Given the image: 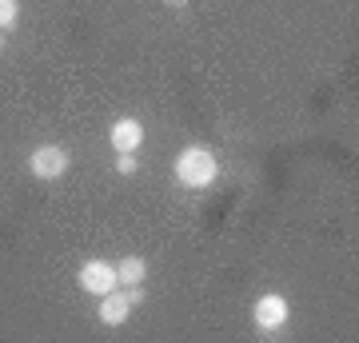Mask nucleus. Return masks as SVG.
<instances>
[{
    "mask_svg": "<svg viewBox=\"0 0 359 343\" xmlns=\"http://www.w3.org/2000/svg\"><path fill=\"white\" fill-rule=\"evenodd\" d=\"M124 292H128V300H132V304H144V300H148V292H144L140 283H132V288H124Z\"/></svg>",
    "mask_w": 359,
    "mask_h": 343,
    "instance_id": "10",
    "label": "nucleus"
},
{
    "mask_svg": "<svg viewBox=\"0 0 359 343\" xmlns=\"http://www.w3.org/2000/svg\"><path fill=\"white\" fill-rule=\"evenodd\" d=\"M4 48H8V36H4V32H0V56H4Z\"/></svg>",
    "mask_w": 359,
    "mask_h": 343,
    "instance_id": "12",
    "label": "nucleus"
},
{
    "mask_svg": "<svg viewBox=\"0 0 359 343\" xmlns=\"http://www.w3.org/2000/svg\"><path fill=\"white\" fill-rule=\"evenodd\" d=\"M160 4H168V8H184L188 0H160Z\"/></svg>",
    "mask_w": 359,
    "mask_h": 343,
    "instance_id": "11",
    "label": "nucleus"
},
{
    "mask_svg": "<svg viewBox=\"0 0 359 343\" xmlns=\"http://www.w3.org/2000/svg\"><path fill=\"white\" fill-rule=\"evenodd\" d=\"M219 176V160L212 148H204V144H188V148H180L176 156V180L184 184V188H208V184H216Z\"/></svg>",
    "mask_w": 359,
    "mask_h": 343,
    "instance_id": "1",
    "label": "nucleus"
},
{
    "mask_svg": "<svg viewBox=\"0 0 359 343\" xmlns=\"http://www.w3.org/2000/svg\"><path fill=\"white\" fill-rule=\"evenodd\" d=\"M108 140H112L116 152H136L144 144V124L136 116H120L112 128H108Z\"/></svg>",
    "mask_w": 359,
    "mask_h": 343,
    "instance_id": "6",
    "label": "nucleus"
},
{
    "mask_svg": "<svg viewBox=\"0 0 359 343\" xmlns=\"http://www.w3.org/2000/svg\"><path fill=\"white\" fill-rule=\"evenodd\" d=\"M287 319H292V304H287L280 292L259 295L256 304H252V323H256L264 335H276V331H283V328H287Z\"/></svg>",
    "mask_w": 359,
    "mask_h": 343,
    "instance_id": "2",
    "label": "nucleus"
},
{
    "mask_svg": "<svg viewBox=\"0 0 359 343\" xmlns=\"http://www.w3.org/2000/svg\"><path fill=\"white\" fill-rule=\"evenodd\" d=\"M80 292L88 295H108L112 288H120V280H116V264H108V260H88V264H80Z\"/></svg>",
    "mask_w": 359,
    "mask_h": 343,
    "instance_id": "4",
    "label": "nucleus"
},
{
    "mask_svg": "<svg viewBox=\"0 0 359 343\" xmlns=\"http://www.w3.org/2000/svg\"><path fill=\"white\" fill-rule=\"evenodd\" d=\"M136 168H140L136 152H116V172H120V176H136Z\"/></svg>",
    "mask_w": 359,
    "mask_h": 343,
    "instance_id": "9",
    "label": "nucleus"
},
{
    "mask_svg": "<svg viewBox=\"0 0 359 343\" xmlns=\"http://www.w3.org/2000/svg\"><path fill=\"white\" fill-rule=\"evenodd\" d=\"M132 300L128 292H120V288H112L108 295H100V307H96V319H100L104 328H120V323H128L132 316Z\"/></svg>",
    "mask_w": 359,
    "mask_h": 343,
    "instance_id": "5",
    "label": "nucleus"
},
{
    "mask_svg": "<svg viewBox=\"0 0 359 343\" xmlns=\"http://www.w3.org/2000/svg\"><path fill=\"white\" fill-rule=\"evenodd\" d=\"M20 16V0H0V32H8Z\"/></svg>",
    "mask_w": 359,
    "mask_h": 343,
    "instance_id": "8",
    "label": "nucleus"
},
{
    "mask_svg": "<svg viewBox=\"0 0 359 343\" xmlns=\"http://www.w3.org/2000/svg\"><path fill=\"white\" fill-rule=\"evenodd\" d=\"M68 164H72V156L60 144H40L36 152L28 156V172L36 180H60L68 172Z\"/></svg>",
    "mask_w": 359,
    "mask_h": 343,
    "instance_id": "3",
    "label": "nucleus"
},
{
    "mask_svg": "<svg viewBox=\"0 0 359 343\" xmlns=\"http://www.w3.org/2000/svg\"><path fill=\"white\" fill-rule=\"evenodd\" d=\"M116 280H120V288L144 283L148 280V260H144V255H124V260L116 264Z\"/></svg>",
    "mask_w": 359,
    "mask_h": 343,
    "instance_id": "7",
    "label": "nucleus"
}]
</instances>
